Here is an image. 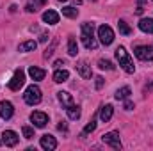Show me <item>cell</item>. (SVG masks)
Wrapping results in <instances>:
<instances>
[{"instance_id":"cell-1","label":"cell","mask_w":153,"mask_h":151,"mask_svg":"<svg viewBox=\"0 0 153 151\" xmlns=\"http://www.w3.org/2000/svg\"><path fill=\"white\" fill-rule=\"evenodd\" d=\"M82 43H84V46L87 50H94L96 44H98V41L94 38V27L89 21L82 23Z\"/></svg>"},{"instance_id":"cell-2","label":"cell","mask_w":153,"mask_h":151,"mask_svg":"<svg viewBox=\"0 0 153 151\" xmlns=\"http://www.w3.org/2000/svg\"><path fill=\"white\" fill-rule=\"evenodd\" d=\"M116 59H117L119 66H121V68H123L126 73H134V71H135L134 61H132V57L128 55V52H126L123 46H119V48L116 50Z\"/></svg>"},{"instance_id":"cell-3","label":"cell","mask_w":153,"mask_h":151,"mask_svg":"<svg viewBox=\"0 0 153 151\" xmlns=\"http://www.w3.org/2000/svg\"><path fill=\"white\" fill-rule=\"evenodd\" d=\"M41 89H39L38 85H29L27 89H25V94H23V100H25V103L27 105H38L39 101H41Z\"/></svg>"},{"instance_id":"cell-4","label":"cell","mask_w":153,"mask_h":151,"mask_svg":"<svg viewBox=\"0 0 153 151\" xmlns=\"http://www.w3.org/2000/svg\"><path fill=\"white\" fill-rule=\"evenodd\" d=\"M98 38H100V43L109 46L112 41H114V30L109 27V25H100L98 27Z\"/></svg>"},{"instance_id":"cell-5","label":"cell","mask_w":153,"mask_h":151,"mask_svg":"<svg viewBox=\"0 0 153 151\" xmlns=\"http://www.w3.org/2000/svg\"><path fill=\"white\" fill-rule=\"evenodd\" d=\"M134 53L141 61H153V46L152 44H139L134 48Z\"/></svg>"},{"instance_id":"cell-6","label":"cell","mask_w":153,"mask_h":151,"mask_svg":"<svg viewBox=\"0 0 153 151\" xmlns=\"http://www.w3.org/2000/svg\"><path fill=\"white\" fill-rule=\"evenodd\" d=\"M23 84H25V73L22 70H16L11 82H9V89L11 91H20V87H23Z\"/></svg>"},{"instance_id":"cell-7","label":"cell","mask_w":153,"mask_h":151,"mask_svg":"<svg viewBox=\"0 0 153 151\" xmlns=\"http://www.w3.org/2000/svg\"><path fill=\"white\" fill-rule=\"evenodd\" d=\"M102 141L109 146H112L114 150H121V139H119V133L117 132H109V133H103L102 135Z\"/></svg>"},{"instance_id":"cell-8","label":"cell","mask_w":153,"mask_h":151,"mask_svg":"<svg viewBox=\"0 0 153 151\" xmlns=\"http://www.w3.org/2000/svg\"><path fill=\"white\" fill-rule=\"evenodd\" d=\"M18 141H20V137H18V133L13 132V130H5V132L2 133V142H4L5 146H9V148L16 146Z\"/></svg>"},{"instance_id":"cell-9","label":"cell","mask_w":153,"mask_h":151,"mask_svg":"<svg viewBox=\"0 0 153 151\" xmlns=\"http://www.w3.org/2000/svg\"><path fill=\"white\" fill-rule=\"evenodd\" d=\"M13 112H14V107H13V103L11 101H7V100H4V101H0V117L2 119H11L13 117Z\"/></svg>"},{"instance_id":"cell-10","label":"cell","mask_w":153,"mask_h":151,"mask_svg":"<svg viewBox=\"0 0 153 151\" xmlns=\"http://www.w3.org/2000/svg\"><path fill=\"white\" fill-rule=\"evenodd\" d=\"M30 121L34 123L36 128H43V126H46V123H48V115L45 112H32L30 114Z\"/></svg>"},{"instance_id":"cell-11","label":"cell","mask_w":153,"mask_h":151,"mask_svg":"<svg viewBox=\"0 0 153 151\" xmlns=\"http://www.w3.org/2000/svg\"><path fill=\"white\" fill-rule=\"evenodd\" d=\"M39 144H41L43 150H46V151H53L57 148V141H55L53 135H43L41 141H39Z\"/></svg>"},{"instance_id":"cell-12","label":"cell","mask_w":153,"mask_h":151,"mask_svg":"<svg viewBox=\"0 0 153 151\" xmlns=\"http://www.w3.org/2000/svg\"><path fill=\"white\" fill-rule=\"evenodd\" d=\"M76 71L82 78H91L93 76V71H91V66L87 64V61H80L76 64Z\"/></svg>"},{"instance_id":"cell-13","label":"cell","mask_w":153,"mask_h":151,"mask_svg":"<svg viewBox=\"0 0 153 151\" xmlns=\"http://www.w3.org/2000/svg\"><path fill=\"white\" fill-rule=\"evenodd\" d=\"M43 21L48 23V25H55V23H59V14H57L55 11L48 9V11L43 13Z\"/></svg>"},{"instance_id":"cell-14","label":"cell","mask_w":153,"mask_h":151,"mask_svg":"<svg viewBox=\"0 0 153 151\" xmlns=\"http://www.w3.org/2000/svg\"><path fill=\"white\" fill-rule=\"evenodd\" d=\"M112 114H114V107L112 105H103L102 109H100V119L103 121V123H109L111 121V117H112Z\"/></svg>"},{"instance_id":"cell-15","label":"cell","mask_w":153,"mask_h":151,"mask_svg":"<svg viewBox=\"0 0 153 151\" xmlns=\"http://www.w3.org/2000/svg\"><path fill=\"white\" fill-rule=\"evenodd\" d=\"M57 98H59V101L62 103V107H64V109H66V107H70V105L73 103L71 94H70V93H66V91H59V93H57Z\"/></svg>"},{"instance_id":"cell-16","label":"cell","mask_w":153,"mask_h":151,"mask_svg":"<svg viewBox=\"0 0 153 151\" xmlns=\"http://www.w3.org/2000/svg\"><path fill=\"white\" fill-rule=\"evenodd\" d=\"M139 29L146 34H153V20L152 18H143L139 21Z\"/></svg>"},{"instance_id":"cell-17","label":"cell","mask_w":153,"mask_h":151,"mask_svg":"<svg viewBox=\"0 0 153 151\" xmlns=\"http://www.w3.org/2000/svg\"><path fill=\"white\" fill-rule=\"evenodd\" d=\"M29 75H30V78H32V80L39 82V80H43V78H45V71H43L41 68L30 66V68H29Z\"/></svg>"},{"instance_id":"cell-18","label":"cell","mask_w":153,"mask_h":151,"mask_svg":"<svg viewBox=\"0 0 153 151\" xmlns=\"http://www.w3.org/2000/svg\"><path fill=\"white\" fill-rule=\"evenodd\" d=\"M66 114H68V117H70V119L76 121V119L80 117V107L75 105V103H71L70 107H66Z\"/></svg>"},{"instance_id":"cell-19","label":"cell","mask_w":153,"mask_h":151,"mask_svg":"<svg viewBox=\"0 0 153 151\" xmlns=\"http://www.w3.org/2000/svg\"><path fill=\"white\" fill-rule=\"evenodd\" d=\"M38 48V43L36 41H25V43H20L18 44V52H34Z\"/></svg>"},{"instance_id":"cell-20","label":"cell","mask_w":153,"mask_h":151,"mask_svg":"<svg viewBox=\"0 0 153 151\" xmlns=\"http://www.w3.org/2000/svg\"><path fill=\"white\" fill-rule=\"evenodd\" d=\"M70 78V73L66 71V70H57L55 73H53V82H57V84H62V82H66Z\"/></svg>"},{"instance_id":"cell-21","label":"cell","mask_w":153,"mask_h":151,"mask_svg":"<svg viewBox=\"0 0 153 151\" xmlns=\"http://www.w3.org/2000/svg\"><path fill=\"white\" fill-rule=\"evenodd\" d=\"M130 93H132V91H130V87H128V85H125V87H121V89H117V91H116V100H126V98H128V96H130Z\"/></svg>"},{"instance_id":"cell-22","label":"cell","mask_w":153,"mask_h":151,"mask_svg":"<svg viewBox=\"0 0 153 151\" xmlns=\"http://www.w3.org/2000/svg\"><path fill=\"white\" fill-rule=\"evenodd\" d=\"M43 4H45V0H30V2L27 4V7H25V9H27V13H36Z\"/></svg>"},{"instance_id":"cell-23","label":"cell","mask_w":153,"mask_h":151,"mask_svg":"<svg viewBox=\"0 0 153 151\" xmlns=\"http://www.w3.org/2000/svg\"><path fill=\"white\" fill-rule=\"evenodd\" d=\"M117 29H119V34H123V36H130L132 34V29L128 27V23L125 20H119L117 21Z\"/></svg>"},{"instance_id":"cell-24","label":"cell","mask_w":153,"mask_h":151,"mask_svg":"<svg viewBox=\"0 0 153 151\" xmlns=\"http://www.w3.org/2000/svg\"><path fill=\"white\" fill-rule=\"evenodd\" d=\"M68 53H70L71 57H75L76 53H78V46H76L75 38H70V39H68Z\"/></svg>"},{"instance_id":"cell-25","label":"cell","mask_w":153,"mask_h":151,"mask_svg":"<svg viewBox=\"0 0 153 151\" xmlns=\"http://www.w3.org/2000/svg\"><path fill=\"white\" fill-rule=\"evenodd\" d=\"M62 14H64V16H68V18H76L78 9L71 7V5H66V7H62Z\"/></svg>"},{"instance_id":"cell-26","label":"cell","mask_w":153,"mask_h":151,"mask_svg":"<svg viewBox=\"0 0 153 151\" xmlns=\"http://www.w3.org/2000/svg\"><path fill=\"white\" fill-rule=\"evenodd\" d=\"M98 68H100V70L111 71V70H114V64H112L111 61H107V59H100V61H98Z\"/></svg>"},{"instance_id":"cell-27","label":"cell","mask_w":153,"mask_h":151,"mask_svg":"<svg viewBox=\"0 0 153 151\" xmlns=\"http://www.w3.org/2000/svg\"><path fill=\"white\" fill-rule=\"evenodd\" d=\"M94 128H96V119H91V123H87V124H85V128H84L82 135H87V133L94 132Z\"/></svg>"},{"instance_id":"cell-28","label":"cell","mask_w":153,"mask_h":151,"mask_svg":"<svg viewBox=\"0 0 153 151\" xmlns=\"http://www.w3.org/2000/svg\"><path fill=\"white\" fill-rule=\"evenodd\" d=\"M22 132H23V137L25 139H32L34 137V128H30V126H23Z\"/></svg>"},{"instance_id":"cell-29","label":"cell","mask_w":153,"mask_h":151,"mask_svg":"<svg viewBox=\"0 0 153 151\" xmlns=\"http://www.w3.org/2000/svg\"><path fill=\"white\" fill-rule=\"evenodd\" d=\"M132 109H134V103L126 98V100H125V110H132Z\"/></svg>"},{"instance_id":"cell-30","label":"cell","mask_w":153,"mask_h":151,"mask_svg":"<svg viewBox=\"0 0 153 151\" xmlns=\"http://www.w3.org/2000/svg\"><path fill=\"white\" fill-rule=\"evenodd\" d=\"M103 85V78L102 76H96V89H100Z\"/></svg>"},{"instance_id":"cell-31","label":"cell","mask_w":153,"mask_h":151,"mask_svg":"<svg viewBox=\"0 0 153 151\" xmlns=\"http://www.w3.org/2000/svg\"><path fill=\"white\" fill-rule=\"evenodd\" d=\"M39 41H41V43H46V41H48V34H46V32H43V34H41V38H39Z\"/></svg>"},{"instance_id":"cell-32","label":"cell","mask_w":153,"mask_h":151,"mask_svg":"<svg viewBox=\"0 0 153 151\" xmlns=\"http://www.w3.org/2000/svg\"><path fill=\"white\" fill-rule=\"evenodd\" d=\"M53 66H55V68H62V66H64V61H61V59H59V61H55V64H53Z\"/></svg>"},{"instance_id":"cell-33","label":"cell","mask_w":153,"mask_h":151,"mask_svg":"<svg viewBox=\"0 0 153 151\" xmlns=\"http://www.w3.org/2000/svg\"><path fill=\"white\" fill-rule=\"evenodd\" d=\"M146 91H148V93H152L153 91V82L150 84V85H146Z\"/></svg>"},{"instance_id":"cell-34","label":"cell","mask_w":153,"mask_h":151,"mask_svg":"<svg viewBox=\"0 0 153 151\" xmlns=\"http://www.w3.org/2000/svg\"><path fill=\"white\" fill-rule=\"evenodd\" d=\"M143 2H144V0H139V4H143Z\"/></svg>"},{"instance_id":"cell-35","label":"cell","mask_w":153,"mask_h":151,"mask_svg":"<svg viewBox=\"0 0 153 151\" xmlns=\"http://www.w3.org/2000/svg\"><path fill=\"white\" fill-rule=\"evenodd\" d=\"M61 2H64V0H61Z\"/></svg>"},{"instance_id":"cell-36","label":"cell","mask_w":153,"mask_h":151,"mask_svg":"<svg viewBox=\"0 0 153 151\" xmlns=\"http://www.w3.org/2000/svg\"><path fill=\"white\" fill-rule=\"evenodd\" d=\"M0 144H2V142H0Z\"/></svg>"}]
</instances>
